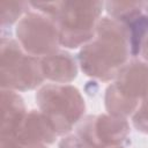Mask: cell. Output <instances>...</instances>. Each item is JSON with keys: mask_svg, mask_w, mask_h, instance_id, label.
I'll use <instances>...</instances> for the list:
<instances>
[{"mask_svg": "<svg viewBox=\"0 0 148 148\" xmlns=\"http://www.w3.org/2000/svg\"><path fill=\"white\" fill-rule=\"evenodd\" d=\"M57 136L58 134L39 110H31L25 114L15 135L24 148L34 145L53 143L57 140Z\"/></svg>", "mask_w": 148, "mask_h": 148, "instance_id": "obj_8", "label": "cell"}, {"mask_svg": "<svg viewBox=\"0 0 148 148\" xmlns=\"http://www.w3.org/2000/svg\"><path fill=\"white\" fill-rule=\"evenodd\" d=\"M130 132L125 118L108 113L82 118L74 133L87 148H120L128 142Z\"/></svg>", "mask_w": 148, "mask_h": 148, "instance_id": "obj_7", "label": "cell"}, {"mask_svg": "<svg viewBox=\"0 0 148 148\" xmlns=\"http://www.w3.org/2000/svg\"><path fill=\"white\" fill-rule=\"evenodd\" d=\"M140 54L142 56L143 60L148 64V37L145 39V42H143V44H142V47H141V52H140Z\"/></svg>", "mask_w": 148, "mask_h": 148, "instance_id": "obj_13", "label": "cell"}, {"mask_svg": "<svg viewBox=\"0 0 148 148\" xmlns=\"http://www.w3.org/2000/svg\"><path fill=\"white\" fill-rule=\"evenodd\" d=\"M45 80L40 59L28 54L20 43L9 37L1 38V87L13 91L34 89Z\"/></svg>", "mask_w": 148, "mask_h": 148, "instance_id": "obj_5", "label": "cell"}, {"mask_svg": "<svg viewBox=\"0 0 148 148\" xmlns=\"http://www.w3.org/2000/svg\"><path fill=\"white\" fill-rule=\"evenodd\" d=\"M120 148H124V147H120Z\"/></svg>", "mask_w": 148, "mask_h": 148, "instance_id": "obj_16", "label": "cell"}, {"mask_svg": "<svg viewBox=\"0 0 148 148\" xmlns=\"http://www.w3.org/2000/svg\"><path fill=\"white\" fill-rule=\"evenodd\" d=\"M31 9L30 2L25 1H0L1 12V29L2 31L10 27L16 21L18 22L22 16Z\"/></svg>", "mask_w": 148, "mask_h": 148, "instance_id": "obj_11", "label": "cell"}, {"mask_svg": "<svg viewBox=\"0 0 148 148\" xmlns=\"http://www.w3.org/2000/svg\"><path fill=\"white\" fill-rule=\"evenodd\" d=\"M1 101V140H7L15 138L27 112L23 99L16 91L2 89Z\"/></svg>", "mask_w": 148, "mask_h": 148, "instance_id": "obj_10", "label": "cell"}, {"mask_svg": "<svg viewBox=\"0 0 148 148\" xmlns=\"http://www.w3.org/2000/svg\"><path fill=\"white\" fill-rule=\"evenodd\" d=\"M131 45L125 27L110 16L99 20L94 38L79 52L82 72L101 81L114 80L128 62Z\"/></svg>", "mask_w": 148, "mask_h": 148, "instance_id": "obj_1", "label": "cell"}, {"mask_svg": "<svg viewBox=\"0 0 148 148\" xmlns=\"http://www.w3.org/2000/svg\"><path fill=\"white\" fill-rule=\"evenodd\" d=\"M132 123L138 131L148 134V89L140 106L132 116Z\"/></svg>", "mask_w": 148, "mask_h": 148, "instance_id": "obj_12", "label": "cell"}, {"mask_svg": "<svg viewBox=\"0 0 148 148\" xmlns=\"http://www.w3.org/2000/svg\"><path fill=\"white\" fill-rule=\"evenodd\" d=\"M36 103L58 135L69 134L82 120L86 109L82 95L71 84L49 83L40 87Z\"/></svg>", "mask_w": 148, "mask_h": 148, "instance_id": "obj_3", "label": "cell"}, {"mask_svg": "<svg viewBox=\"0 0 148 148\" xmlns=\"http://www.w3.org/2000/svg\"><path fill=\"white\" fill-rule=\"evenodd\" d=\"M40 67L44 77L58 84H67L77 75L76 60L66 51L58 50L52 54L40 58Z\"/></svg>", "mask_w": 148, "mask_h": 148, "instance_id": "obj_9", "label": "cell"}, {"mask_svg": "<svg viewBox=\"0 0 148 148\" xmlns=\"http://www.w3.org/2000/svg\"><path fill=\"white\" fill-rule=\"evenodd\" d=\"M146 10H147V13H148V2L146 1Z\"/></svg>", "mask_w": 148, "mask_h": 148, "instance_id": "obj_15", "label": "cell"}, {"mask_svg": "<svg viewBox=\"0 0 148 148\" xmlns=\"http://www.w3.org/2000/svg\"><path fill=\"white\" fill-rule=\"evenodd\" d=\"M15 34L22 49L30 56L44 58L59 50V31L54 21L31 8L17 22Z\"/></svg>", "mask_w": 148, "mask_h": 148, "instance_id": "obj_6", "label": "cell"}, {"mask_svg": "<svg viewBox=\"0 0 148 148\" xmlns=\"http://www.w3.org/2000/svg\"><path fill=\"white\" fill-rule=\"evenodd\" d=\"M148 89V64L142 60L128 61L105 91V109L109 114L120 118L133 116Z\"/></svg>", "mask_w": 148, "mask_h": 148, "instance_id": "obj_4", "label": "cell"}, {"mask_svg": "<svg viewBox=\"0 0 148 148\" xmlns=\"http://www.w3.org/2000/svg\"><path fill=\"white\" fill-rule=\"evenodd\" d=\"M31 8L50 16L59 31L60 46L77 49L89 43L96 32L104 2L53 1L30 2Z\"/></svg>", "mask_w": 148, "mask_h": 148, "instance_id": "obj_2", "label": "cell"}, {"mask_svg": "<svg viewBox=\"0 0 148 148\" xmlns=\"http://www.w3.org/2000/svg\"><path fill=\"white\" fill-rule=\"evenodd\" d=\"M27 148H47L45 145H34V146H29Z\"/></svg>", "mask_w": 148, "mask_h": 148, "instance_id": "obj_14", "label": "cell"}]
</instances>
